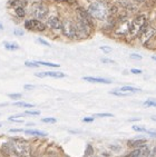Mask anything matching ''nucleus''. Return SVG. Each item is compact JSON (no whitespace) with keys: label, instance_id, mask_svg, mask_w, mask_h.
I'll return each mask as SVG.
<instances>
[{"label":"nucleus","instance_id":"27","mask_svg":"<svg viewBox=\"0 0 156 157\" xmlns=\"http://www.w3.org/2000/svg\"><path fill=\"white\" fill-rule=\"evenodd\" d=\"M25 65L27 67H31V68H37V67H39L38 63H35V61H26Z\"/></svg>","mask_w":156,"mask_h":157},{"label":"nucleus","instance_id":"1","mask_svg":"<svg viewBox=\"0 0 156 157\" xmlns=\"http://www.w3.org/2000/svg\"><path fill=\"white\" fill-rule=\"evenodd\" d=\"M87 11L89 12V15L93 18L98 19V20H105L107 18L108 13H109V10H108L107 6L103 2L90 3Z\"/></svg>","mask_w":156,"mask_h":157},{"label":"nucleus","instance_id":"34","mask_svg":"<svg viewBox=\"0 0 156 157\" xmlns=\"http://www.w3.org/2000/svg\"><path fill=\"white\" fill-rule=\"evenodd\" d=\"M14 33H15L16 36H24V31L19 30V29H16V30L14 31Z\"/></svg>","mask_w":156,"mask_h":157},{"label":"nucleus","instance_id":"21","mask_svg":"<svg viewBox=\"0 0 156 157\" xmlns=\"http://www.w3.org/2000/svg\"><path fill=\"white\" fill-rule=\"evenodd\" d=\"M38 65H42V66H47V67H59L58 63H48V61H37Z\"/></svg>","mask_w":156,"mask_h":157},{"label":"nucleus","instance_id":"37","mask_svg":"<svg viewBox=\"0 0 156 157\" xmlns=\"http://www.w3.org/2000/svg\"><path fill=\"white\" fill-rule=\"evenodd\" d=\"M131 73L132 74H142V70L141 69H132L131 70Z\"/></svg>","mask_w":156,"mask_h":157},{"label":"nucleus","instance_id":"29","mask_svg":"<svg viewBox=\"0 0 156 157\" xmlns=\"http://www.w3.org/2000/svg\"><path fill=\"white\" fill-rule=\"evenodd\" d=\"M131 58H132V59H136V60H142V58L143 57L138 54H132L131 55Z\"/></svg>","mask_w":156,"mask_h":157},{"label":"nucleus","instance_id":"3","mask_svg":"<svg viewBox=\"0 0 156 157\" xmlns=\"http://www.w3.org/2000/svg\"><path fill=\"white\" fill-rule=\"evenodd\" d=\"M10 147L11 151L15 153L18 157H26L30 156L29 146L26 142H22L21 138H14L10 142Z\"/></svg>","mask_w":156,"mask_h":157},{"label":"nucleus","instance_id":"36","mask_svg":"<svg viewBox=\"0 0 156 157\" xmlns=\"http://www.w3.org/2000/svg\"><path fill=\"white\" fill-rule=\"evenodd\" d=\"M33 85H25V89H27V90H30V89H33Z\"/></svg>","mask_w":156,"mask_h":157},{"label":"nucleus","instance_id":"17","mask_svg":"<svg viewBox=\"0 0 156 157\" xmlns=\"http://www.w3.org/2000/svg\"><path fill=\"white\" fill-rule=\"evenodd\" d=\"M5 48H6L7 50L14 52V50L19 49V46L17 45V44H15V42H5Z\"/></svg>","mask_w":156,"mask_h":157},{"label":"nucleus","instance_id":"2","mask_svg":"<svg viewBox=\"0 0 156 157\" xmlns=\"http://www.w3.org/2000/svg\"><path fill=\"white\" fill-rule=\"evenodd\" d=\"M147 28V19L144 15H139L134 18L131 22V30L129 35L132 37L141 36V33Z\"/></svg>","mask_w":156,"mask_h":157},{"label":"nucleus","instance_id":"41","mask_svg":"<svg viewBox=\"0 0 156 157\" xmlns=\"http://www.w3.org/2000/svg\"><path fill=\"white\" fill-rule=\"evenodd\" d=\"M138 1H139V2H143V1H144V0H138Z\"/></svg>","mask_w":156,"mask_h":157},{"label":"nucleus","instance_id":"40","mask_svg":"<svg viewBox=\"0 0 156 157\" xmlns=\"http://www.w3.org/2000/svg\"><path fill=\"white\" fill-rule=\"evenodd\" d=\"M0 29H3V26L1 24H0Z\"/></svg>","mask_w":156,"mask_h":157},{"label":"nucleus","instance_id":"9","mask_svg":"<svg viewBox=\"0 0 156 157\" xmlns=\"http://www.w3.org/2000/svg\"><path fill=\"white\" fill-rule=\"evenodd\" d=\"M37 77L44 78V77H53V78H64L66 77V75L64 73H59V71H42V73H37Z\"/></svg>","mask_w":156,"mask_h":157},{"label":"nucleus","instance_id":"42","mask_svg":"<svg viewBox=\"0 0 156 157\" xmlns=\"http://www.w3.org/2000/svg\"><path fill=\"white\" fill-rule=\"evenodd\" d=\"M0 127H1V124H0Z\"/></svg>","mask_w":156,"mask_h":157},{"label":"nucleus","instance_id":"14","mask_svg":"<svg viewBox=\"0 0 156 157\" xmlns=\"http://www.w3.org/2000/svg\"><path fill=\"white\" fill-rule=\"evenodd\" d=\"M9 6L15 7L16 8H24L27 6V0H10Z\"/></svg>","mask_w":156,"mask_h":157},{"label":"nucleus","instance_id":"26","mask_svg":"<svg viewBox=\"0 0 156 157\" xmlns=\"http://www.w3.org/2000/svg\"><path fill=\"white\" fill-rule=\"evenodd\" d=\"M44 123H49V124H54V123H56V118H53V117H46V118H42V121Z\"/></svg>","mask_w":156,"mask_h":157},{"label":"nucleus","instance_id":"16","mask_svg":"<svg viewBox=\"0 0 156 157\" xmlns=\"http://www.w3.org/2000/svg\"><path fill=\"white\" fill-rule=\"evenodd\" d=\"M25 133L28 134V135H33V136H40V137L47 136L46 133L40 132V130H36V129H27V130H25Z\"/></svg>","mask_w":156,"mask_h":157},{"label":"nucleus","instance_id":"13","mask_svg":"<svg viewBox=\"0 0 156 157\" xmlns=\"http://www.w3.org/2000/svg\"><path fill=\"white\" fill-rule=\"evenodd\" d=\"M145 143H146L145 139H131V140L127 142V145L131 148H137V147L143 146Z\"/></svg>","mask_w":156,"mask_h":157},{"label":"nucleus","instance_id":"39","mask_svg":"<svg viewBox=\"0 0 156 157\" xmlns=\"http://www.w3.org/2000/svg\"><path fill=\"white\" fill-rule=\"evenodd\" d=\"M152 59H153V60H155V61H156V56H153V57H152Z\"/></svg>","mask_w":156,"mask_h":157},{"label":"nucleus","instance_id":"7","mask_svg":"<svg viewBox=\"0 0 156 157\" xmlns=\"http://www.w3.org/2000/svg\"><path fill=\"white\" fill-rule=\"evenodd\" d=\"M129 30H131V21L127 19H122L115 28V33L119 36H125L129 33Z\"/></svg>","mask_w":156,"mask_h":157},{"label":"nucleus","instance_id":"43","mask_svg":"<svg viewBox=\"0 0 156 157\" xmlns=\"http://www.w3.org/2000/svg\"><path fill=\"white\" fill-rule=\"evenodd\" d=\"M89 157H92V156H89Z\"/></svg>","mask_w":156,"mask_h":157},{"label":"nucleus","instance_id":"28","mask_svg":"<svg viewBox=\"0 0 156 157\" xmlns=\"http://www.w3.org/2000/svg\"><path fill=\"white\" fill-rule=\"evenodd\" d=\"M100 50H102L103 52H105V54H109V52H111V48L108 47V46H102V47H100Z\"/></svg>","mask_w":156,"mask_h":157},{"label":"nucleus","instance_id":"19","mask_svg":"<svg viewBox=\"0 0 156 157\" xmlns=\"http://www.w3.org/2000/svg\"><path fill=\"white\" fill-rule=\"evenodd\" d=\"M14 106H17V107H22V108H31V107H33V104L22 103V101H17V103L14 104Z\"/></svg>","mask_w":156,"mask_h":157},{"label":"nucleus","instance_id":"18","mask_svg":"<svg viewBox=\"0 0 156 157\" xmlns=\"http://www.w3.org/2000/svg\"><path fill=\"white\" fill-rule=\"evenodd\" d=\"M144 146V145H143ZM143 146H141V147H137V148H135L133 151H131L128 155H127L126 157H138L139 156V154L142 153V149H143Z\"/></svg>","mask_w":156,"mask_h":157},{"label":"nucleus","instance_id":"24","mask_svg":"<svg viewBox=\"0 0 156 157\" xmlns=\"http://www.w3.org/2000/svg\"><path fill=\"white\" fill-rule=\"evenodd\" d=\"M111 94L115 95V96H120V97H125L129 95V94H127V93H122V91H119V90H113V91H111Z\"/></svg>","mask_w":156,"mask_h":157},{"label":"nucleus","instance_id":"12","mask_svg":"<svg viewBox=\"0 0 156 157\" xmlns=\"http://www.w3.org/2000/svg\"><path fill=\"white\" fill-rule=\"evenodd\" d=\"M132 128H133V130L138 132V133H145V134H148V135H150V136H152V137H156V132H155V130H148V129H146V128H144V127L137 126V125H134Z\"/></svg>","mask_w":156,"mask_h":157},{"label":"nucleus","instance_id":"31","mask_svg":"<svg viewBox=\"0 0 156 157\" xmlns=\"http://www.w3.org/2000/svg\"><path fill=\"white\" fill-rule=\"evenodd\" d=\"M38 42H40L41 45L47 46V47H50V44H49L48 41H46V40H44V39H42V38H38Z\"/></svg>","mask_w":156,"mask_h":157},{"label":"nucleus","instance_id":"8","mask_svg":"<svg viewBox=\"0 0 156 157\" xmlns=\"http://www.w3.org/2000/svg\"><path fill=\"white\" fill-rule=\"evenodd\" d=\"M47 26L50 29H53V30L59 31L61 30V27H63V21L60 20L58 17H56V16H53V17H50L47 20Z\"/></svg>","mask_w":156,"mask_h":157},{"label":"nucleus","instance_id":"35","mask_svg":"<svg viewBox=\"0 0 156 157\" xmlns=\"http://www.w3.org/2000/svg\"><path fill=\"white\" fill-rule=\"evenodd\" d=\"M83 121L84 123H92V121H94V117H85Z\"/></svg>","mask_w":156,"mask_h":157},{"label":"nucleus","instance_id":"10","mask_svg":"<svg viewBox=\"0 0 156 157\" xmlns=\"http://www.w3.org/2000/svg\"><path fill=\"white\" fill-rule=\"evenodd\" d=\"M155 35V29L152 27H147L146 29H145L143 33H141V40L143 44H145V42H147L150 39H152L153 38V36Z\"/></svg>","mask_w":156,"mask_h":157},{"label":"nucleus","instance_id":"32","mask_svg":"<svg viewBox=\"0 0 156 157\" xmlns=\"http://www.w3.org/2000/svg\"><path fill=\"white\" fill-rule=\"evenodd\" d=\"M9 97L12 99H19L21 98V94H9Z\"/></svg>","mask_w":156,"mask_h":157},{"label":"nucleus","instance_id":"15","mask_svg":"<svg viewBox=\"0 0 156 157\" xmlns=\"http://www.w3.org/2000/svg\"><path fill=\"white\" fill-rule=\"evenodd\" d=\"M119 91L131 94V93H137V91H141V89H139V88H136V87H132V86H123V87L119 89Z\"/></svg>","mask_w":156,"mask_h":157},{"label":"nucleus","instance_id":"20","mask_svg":"<svg viewBox=\"0 0 156 157\" xmlns=\"http://www.w3.org/2000/svg\"><path fill=\"white\" fill-rule=\"evenodd\" d=\"M15 12H16V15L18 16L19 18H24L25 15H26V12H25V9H24V8H16V9H15Z\"/></svg>","mask_w":156,"mask_h":157},{"label":"nucleus","instance_id":"6","mask_svg":"<svg viewBox=\"0 0 156 157\" xmlns=\"http://www.w3.org/2000/svg\"><path fill=\"white\" fill-rule=\"evenodd\" d=\"M46 26L44 22H41L40 20H37V19H29V20L25 21V28L27 30L30 31H38V33H41V31L46 30Z\"/></svg>","mask_w":156,"mask_h":157},{"label":"nucleus","instance_id":"22","mask_svg":"<svg viewBox=\"0 0 156 157\" xmlns=\"http://www.w3.org/2000/svg\"><path fill=\"white\" fill-rule=\"evenodd\" d=\"M21 116H22V115L11 116V117H9V121H14V123H24V119H21Z\"/></svg>","mask_w":156,"mask_h":157},{"label":"nucleus","instance_id":"4","mask_svg":"<svg viewBox=\"0 0 156 157\" xmlns=\"http://www.w3.org/2000/svg\"><path fill=\"white\" fill-rule=\"evenodd\" d=\"M49 12V9L47 5L44 2H35L33 5V8H31V13L33 15L35 19L37 20H42L47 17Z\"/></svg>","mask_w":156,"mask_h":157},{"label":"nucleus","instance_id":"25","mask_svg":"<svg viewBox=\"0 0 156 157\" xmlns=\"http://www.w3.org/2000/svg\"><path fill=\"white\" fill-rule=\"evenodd\" d=\"M25 115L38 116V115H40V112H38V110H26V112H25Z\"/></svg>","mask_w":156,"mask_h":157},{"label":"nucleus","instance_id":"23","mask_svg":"<svg viewBox=\"0 0 156 157\" xmlns=\"http://www.w3.org/2000/svg\"><path fill=\"white\" fill-rule=\"evenodd\" d=\"M144 106L146 107H156V100L155 99H148L144 101Z\"/></svg>","mask_w":156,"mask_h":157},{"label":"nucleus","instance_id":"38","mask_svg":"<svg viewBox=\"0 0 156 157\" xmlns=\"http://www.w3.org/2000/svg\"><path fill=\"white\" fill-rule=\"evenodd\" d=\"M150 118H152L153 121H156V116H152V117H150Z\"/></svg>","mask_w":156,"mask_h":157},{"label":"nucleus","instance_id":"11","mask_svg":"<svg viewBox=\"0 0 156 157\" xmlns=\"http://www.w3.org/2000/svg\"><path fill=\"white\" fill-rule=\"evenodd\" d=\"M85 82H93V84H111V80L107 78H103V77H84L83 78Z\"/></svg>","mask_w":156,"mask_h":157},{"label":"nucleus","instance_id":"5","mask_svg":"<svg viewBox=\"0 0 156 157\" xmlns=\"http://www.w3.org/2000/svg\"><path fill=\"white\" fill-rule=\"evenodd\" d=\"M61 31L67 38L69 39H74L77 37V31H76V26L75 22L70 19H65L63 21V27H61Z\"/></svg>","mask_w":156,"mask_h":157},{"label":"nucleus","instance_id":"30","mask_svg":"<svg viewBox=\"0 0 156 157\" xmlns=\"http://www.w3.org/2000/svg\"><path fill=\"white\" fill-rule=\"evenodd\" d=\"M96 117H113V114H109V113H104V114H97Z\"/></svg>","mask_w":156,"mask_h":157},{"label":"nucleus","instance_id":"33","mask_svg":"<svg viewBox=\"0 0 156 157\" xmlns=\"http://www.w3.org/2000/svg\"><path fill=\"white\" fill-rule=\"evenodd\" d=\"M102 63H115V61L111 60V59H107V58H103Z\"/></svg>","mask_w":156,"mask_h":157}]
</instances>
